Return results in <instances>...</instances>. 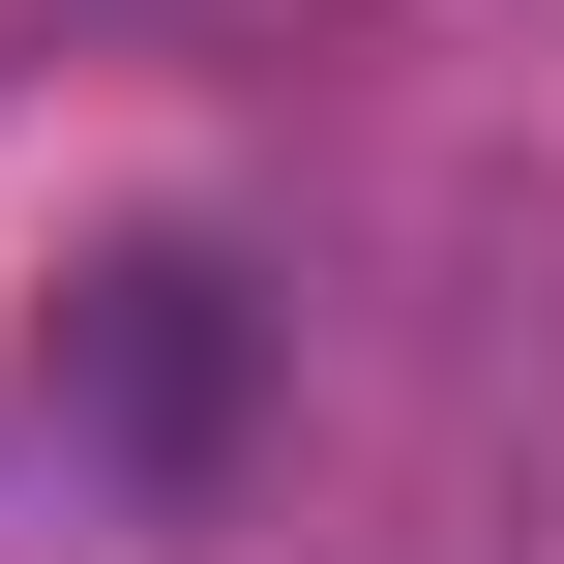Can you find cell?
I'll list each match as a JSON object with an SVG mask.
<instances>
[{
  "instance_id": "cell-1",
  "label": "cell",
  "mask_w": 564,
  "mask_h": 564,
  "mask_svg": "<svg viewBox=\"0 0 564 564\" xmlns=\"http://www.w3.org/2000/svg\"><path fill=\"white\" fill-rule=\"evenodd\" d=\"M89 416L178 476V446L238 416V268H119V297H89Z\"/></svg>"
}]
</instances>
